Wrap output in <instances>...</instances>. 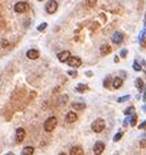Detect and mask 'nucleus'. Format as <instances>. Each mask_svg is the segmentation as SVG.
I'll use <instances>...</instances> for the list:
<instances>
[{
	"label": "nucleus",
	"mask_w": 146,
	"mask_h": 155,
	"mask_svg": "<svg viewBox=\"0 0 146 155\" xmlns=\"http://www.w3.org/2000/svg\"><path fill=\"white\" fill-rule=\"evenodd\" d=\"M57 118L55 117H49L46 121H45V124H44V129H45V132H47V133H50V132H53L54 129H55V126H57Z\"/></svg>",
	"instance_id": "1"
},
{
	"label": "nucleus",
	"mask_w": 146,
	"mask_h": 155,
	"mask_svg": "<svg viewBox=\"0 0 146 155\" xmlns=\"http://www.w3.org/2000/svg\"><path fill=\"white\" fill-rule=\"evenodd\" d=\"M91 127H92V130L95 133H101L103 130H104V127H105V121L103 120V118H97V120H95L92 122Z\"/></svg>",
	"instance_id": "2"
},
{
	"label": "nucleus",
	"mask_w": 146,
	"mask_h": 155,
	"mask_svg": "<svg viewBox=\"0 0 146 155\" xmlns=\"http://www.w3.org/2000/svg\"><path fill=\"white\" fill-rule=\"evenodd\" d=\"M45 9H46V12L50 15L55 13L57 9H58V3L57 1H47L46 5H45Z\"/></svg>",
	"instance_id": "3"
},
{
	"label": "nucleus",
	"mask_w": 146,
	"mask_h": 155,
	"mask_svg": "<svg viewBox=\"0 0 146 155\" xmlns=\"http://www.w3.org/2000/svg\"><path fill=\"white\" fill-rule=\"evenodd\" d=\"M26 9H28V3L26 1H19L15 4V11L17 13H24Z\"/></svg>",
	"instance_id": "4"
},
{
	"label": "nucleus",
	"mask_w": 146,
	"mask_h": 155,
	"mask_svg": "<svg viewBox=\"0 0 146 155\" xmlns=\"http://www.w3.org/2000/svg\"><path fill=\"white\" fill-rule=\"evenodd\" d=\"M104 148H105V145L101 141H97L95 143V146H93V154L95 155H101L103 151H104Z\"/></svg>",
	"instance_id": "5"
},
{
	"label": "nucleus",
	"mask_w": 146,
	"mask_h": 155,
	"mask_svg": "<svg viewBox=\"0 0 146 155\" xmlns=\"http://www.w3.org/2000/svg\"><path fill=\"white\" fill-rule=\"evenodd\" d=\"M67 63H69L70 67L77 68V67H79V66L82 65V59L79 58V57H71V58L67 60Z\"/></svg>",
	"instance_id": "6"
},
{
	"label": "nucleus",
	"mask_w": 146,
	"mask_h": 155,
	"mask_svg": "<svg viewBox=\"0 0 146 155\" xmlns=\"http://www.w3.org/2000/svg\"><path fill=\"white\" fill-rule=\"evenodd\" d=\"M57 57H58V60H59V62H67V60L71 58V54H70V51L65 50V51H61V53H59Z\"/></svg>",
	"instance_id": "7"
},
{
	"label": "nucleus",
	"mask_w": 146,
	"mask_h": 155,
	"mask_svg": "<svg viewBox=\"0 0 146 155\" xmlns=\"http://www.w3.org/2000/svg\"><path fill=\"white\" fill-rule=\"evenodd\" d=\"M25 135H26L25 129H23V127H19V129L16 130V141H17V142H23L24 139H25Z\"/></svg>",
	"instance_id": "8"
},
{
	"label": "nucleus",
	"mask_w": 146,
	"mask_h": 155,
	"mask_svg": "<svg viewBox=\"0 0 146 155\" xmlns=\"http://www.w3.org/2000/svg\"><path fill=\"white\" fill-rule=\"evenodd\" d=\"M123 39H124V36L121 32H116V33H113V36H112V42H113V44H121Z\"/></svg>",
	"instance_id": "9"
},
{
	"label": "nucleus",
	"mask_w": 146,
	"mask_h": 155,
	"mask_svg": "<svg viewBox=\"0 0 146 155\" xmlns=\"http://www.w3.org/2000/svg\"><path fill=\"white\" fill-rule=\"evenodd\" d=\"M26 57H28L29 59H37L39 57V53H38V50H36V49H30V50L26 51Z\"/></svg>",
	"instance_id": "10"
},
{
	"label": "nucleus",
	"mask_w": 146,
	"mask_h": 155,
	"mask_svg": "<svg viewBox=\"0 0 146 155\" xmlns=\"http://www.w3.org/2000/svg\"><path fill=\"white\" fill-rule=\"evenodd\" d=\"M70 155H83V148L80 146H74L70 150Z\"/></svg>",
	"instance_id": "11"
},
{
	"label": "nucleus",
	"mask_w": 146,
	"mask_h": 155,
	"mask_svg": "<svg viewBox=\"0 0 146 155\" xmlns=\"http://www.w3.org/2000/svg\"><path fill=\"white\" fill-rule=\"evenodd\" d=\"M77 118H78V116L75 112H69V113L66 114V121H67V122H75Z\"/></svg>",
	"instance_id": "12"
},
{
	"label": "nucleus",
	"mask_w": 146,
	"mask_h": 155,
	"mask_svg": "<svg viewBox=\"0 0 146 155\" xmlns=\"http://www.w3.org/2000/svg\"><path fill=\"white\" fill-rule=\"evenodd\" d=\"M111 50H112L111 46H109V45H107V44H105V45H101V46H100V53H101L103 55H107V54H109V53H111Z\"/></svg>",
	"instance_id": "13"
},
{
	"label": "nucleus",
	"mask_w": 146,
	"mask_h": 155,
	"mask_svg": "<svg viewBox=\"0 0 146 155\" xmlns=\"http://www.w3.org/2000/svg\"><path fill=\"white\" fill-rule=\"evenodd\" d=\"M33 151H34V148H33L32 146H26V147L23 148L21 155H33Z\"/></svg>",
	"instance_id": "14"
},
{
	"label": "nucleus",
	"mask_w": 146,
	"mask_h": 155,
	"mask_svg": "<svg viewBox=\"0 0 146 155\" xmlns=\"http://www.w3.org/2000/svg\"><path fill=\"white\" fill-rule=\"evenodd\" d=\"M121 86H123V79L121 78H115L113 83H112V87L113 88H120Z\"/></svg>",
	"instance_id": "15"
},
{
	"label": "nucleus",
	"mask_w": 146,
	"mask_h": 155,
	"mask_svg": "<svg viewBox=\"0 0 146 155\" xmlns=\"http://www.w3.org/2000/svg\"><path fill=\"white\" fill-rule=\"evenodd\" d=\"M136 88L139 91V92H142V90H144V82H142L141 78L136 79Z\"/></svg>",
	"instance_id": "16"
},
{
	"label": "nucleus",
	"mask_w": 146,
	"mask_h": 155,
	"mask_svg": "<svg viewBox=\"0 0 146 155\" xmlns=\"http://www.w3.org/2000/svg\"><path fill=\"white\" fill-rule=\"evenodd\" d=\"M72 108L74 109H79V111H82V109L86 108V104H83V103H72Z\"/></svg>",
	"instance_id": "17"
},
{
	"label": "nucleus",
	"mask_w": 146,
	"mask_h": 155,
	"mask_svg": "<svg viewBox=\"0 0 146 155\" xmlns=\"http://www.w3.org/2000/svg\"><path fill=\"white\" fill-rule=\"evenodd\" d=\"M75 90H77L78 92H80V93H82V92H86V91L88 90V87L86 86V84H78Z\"/></svg>",
	"instance_id": "18"
},
{
	"label": "nucleus",
	"mask_w": 146,
	"mask_h": 155,
	"mask_svg": "<svg viewBox=\"0 0 146 155\" xmlns=\"http://www.w3.org/2000/svg\"><path fill=\"white\" fill-rule=\"evenodd\" d=\"M136 122H137V116H136V114H133V116L129 118V124H130L132 126H134Z\"/></svg>",
	"instance_id": "19"
},
{
	"label": "nucleus",
	"mask_w": 146,
	"mask_h": 155,
	"mask_svg": "<svg viewBox=\"0 0 146 155\" xmlns=\"http://www.w3.org/2000/svg\"><path fill=\"white\" fill-rule=\"evenodd\" d=\"M124 113H125V114H132V113H134V107H129V108H126L125 111H124Z\"/></svg>",
	"instance_id": "20"
},
{
	"label": "nucleus",
	"mask_w": 146,
	"mask_h": 155,
	"mask_svg": "<svg viewBox=\"0 0 146 155\" xmlns=\"http://www.w3.org/2000/svg\"><path fill=\"white\" fill-rule=\"evenodd\" d=\"M121 137H123V132H118V133H117V134H116V135H115V137H113V141H115V142H117V141H120V138H121Z\"/></svg>",
	"instance_id": "21"
},
{
	"label": "nucleus",
	"mask_w": 146,
	"mask_h": 155,
	"mask_svg": "<svg viewBox=\"0 0 146 155\" xmlns=\"http://www.w3.org/2000/svg\"><path fill=\"white\" fill-rule=\"evenodd\" d=\"M130 99V96L129 95H126V96H123V97H120V99L117 100L118 103H124V101H126V100H129Z\"/></svg>",
	"instance_id": "22"
},
{
	"label": "nucleus",
	"mask_w": 146,
	"mask_h": 155,
	"mask_svg": "<svg viewBox=\"0 0 146 155\" xmlns=\"http://www.w3.org/2000/svg\"><path fill=\"white\" fill-rule=\"evenodd\" d=\"M46 25H47L46 23H42L41 25H39L38 28H37V29H38V32H42V30H45V29H46Z\"/></svg>",
	"instance_id": "23"
},
{
	"label": "nucleus",
	"mask_w": 146,
	"mask_h": 155,
	"mask_svg": "<svg viewBox=\"0 0 146 155\" xmlns=\"http://www.w3.org/2000/svg\"><path fill=\"white\" fill-rule=\"evenodd\" d=\"M67 74L70 75V76H77V75H78V72L75 71V70H70V71L67 72Z\"/></svg>",
	"instance_id": "24"
},
{
	"label": "nucleus",
	"mask_w": 146,
	"mask_h": 155,
	"mask_svg": "<svg viewBox=\"0 0 146 155\" xmlns=\"http://www.w3.org/2000/svg\"><path fill=\"white\" fill-rule=\"evenodd\" d=\"M133 67H134L136 71H141V67H139V65L137 62H134V65H133Z\"/></svg>",
	"instance_id": "25"
},
{
	"label": "nucleus",
	"mask_w": 146,
	"mask_h": 155,
	"mask_svg": "<svg viewBox=\"0 0 146 155\" xmlns=\"http://www.w3.org/2000/svg\"><path fill=\"white\" fill-rule=\"evenodd\" d=\"M141 45L144 47H146V38H144V37H141Z\"/></svg>",
	"instance_id": "26"
},
{
	"label": "nucleus",
	"mask_w": 146,
	"mask_h": 155,
	"mask_svg": "<svg viewBox=\"0 0 146 155\" xmlns=\"http://www.w3.org/2000/svg\"><path fill=\"white\" fill-rule=\"evenodd\" d=\"M126 54H128V51L125 50V49H124V50L121 51V57H123V58H125V57H126Z\"/></svg>",
	"instance_id": "27"
},
{
	"label": "nucleus",
	"mask_w": 146,
	"mask_h": 155,
	"mask_svg": "<svg viewBox=\"0 0 146 155\" xmlns=\"http://www.w3.org/2000/svg\"><path fill=\"white\" fill-rule=\"evenodd\" d=\"M139 146H141V147H146V139H144V141L139 142Z\"/></svg>",
	"instance_id": "28"
},
{
	"label": "nucleus",
	"mask_w": 146,
	"mask_h": 155,
	"mask_svg": "<svg viewBox=\"0 0 146 155\" xmlns=\"http://www.w3.org/2000/svg\"><path fill=\"white\" fill-rule=\"evenodd\" d=\"M104 86L105 87H109V78L107 79V80H104Z\"/></svg>",
	"instance_id": "29"
},
{
	"label": "nucleus",
	"mask_w": 146,
	"mask_h": 155,
	"mask_svg": "<svg viewBox=\"0 0 146 155\" xmlns=\"http://www.w3.org/2000/svg\"><path fill=\"white\" fill-rule=\"evenodd\" d=\"M146 126V122H144V124H141V125H139V127H141V129H142V127H145Z\"/></svg>",
	"instance_id": "30"
},
{
	"label": "nucleus",
	"mask_w": 146,
	"mask_h": 155,
	"mask_svg": "<svg viewBox=\"0 0 146 155\" xmlns=\"http://www.w3.org/2000/svg\"><path fill=\"white\" fill-rule=\"evenodd\" d=\"M144 101H146V91H145V93H144Z\"/></svg>",
	"instance_id": "31"
},
{
	"label": "nucleus",
	"mask_w": 146,
	"mask_h": 155,
	"mask_svg": "<svg viewBox=\"0 0 146 155\" xmlns=\"http://www.w3.org/2000/svg\"><path fill=\"white\" fill-rule=\"evenodd\" d=\"M58 155H67V154H65V153H61V154H58Z\"/></svg>",
	"instance_id": "32"
},
{
	"label": "nucleus",
	"mask_w": 146,
	"mask_h": 155,
	"mask_svg": "<svg viewBox=\"0 0 146 155\" xmlns=\"http://www.w3.org/2000/svg\"><path fill=\"white\" fill-rule=\"evenodd\" d=\"M145 25H146V13H145Z\"/></svg>",
	"instance_id": "33"
},
{
	"label": "nucleus",
	"mask_w": 146,
	"mask_h": 155,
	"mask_svg": "<svg viewBox=\"0 0 146 155\" xmlns=\"http://www.w3.org/2000/svg\"><path fill=\"white\" fill-rule=\"evenodd\" d=\"M5 155H15V154H12V153H9V154H5Z\"/></svg>",
	"instance_id": "34"
},
{
	"label": "nucleus",
	"mask_w": 146,
	"mask_h": 155,
	"mask_svg": "<svg viewBox=\"0 0 146 155\" xmlns=\"http://www.w3.org/2000/svg\"><path fill=\"white\" fill-rule=\"evenodd\" d=\"M145 109H146V105H145Z\"/></svg>",
	"instance_id": "35"
}]
</instances>
